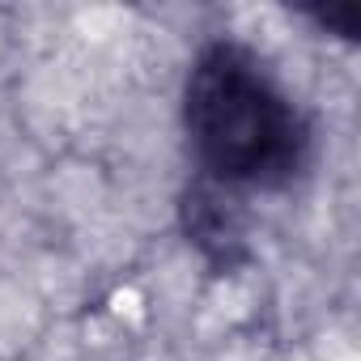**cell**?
Returning a JSON list of instances; mask_svg holds the SVG:
<instances>
[{
  "label": "cell",
  "instance_id": "2",
  "mask_svg": "<svg viewBox=\"0 0 361 361\" xmlns=\"http://www.w3.org/2000/svg\"><path fill=\"white\" fill-rule=\"evenodd\" d=\"M319 30H327V35H336V39H357V30H361V9L357 5H314V9H302Z\"/></svg>",
  "mask_w": 361,
  "mask_h": 361
},
{
  "label": "cell",
  "instance_id": "1",
  "mask_svg": "<svg viewBox=\"0 0 361 361\" xmlns=\"http://www.w3.org/2000/svg\"><path fill=\"white\" fill-rule=\"evenodd\" d=\"M183 128L204 183L221 192H272L310 157V123L272 68L243 43L196 51L183 85Z\"/></svg>",
  "mask_w": 361,
  "mask_h": 361
}]
</instances>
